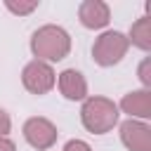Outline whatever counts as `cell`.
Returning <instances> with one entry per match:
<instances>
[{"instance_id": "1", "label": "cell", "mask_w": 151, "mask_h": 151, "mask_svg": "<svg viewBox=\"0 0 151 151\" xmlns=\"http://www.w3.org/2000/svg\"><path fill=\"white\" fill-rule=\"evenodd\" d=\"M31 50L38 61H61L71 52V38L61 26H40L31 38Z\"/></svg>"}, {"instance_id": "2", "label": "cell", "mask_w": 151, "mask_h": 151, "mask_svg": "<svg viewBox=\"0 0 151 151\" xmlns=\"http://www.w3.org/2000/svg\"><path fill=\"white\" fill-rule=\"evenodd\" d=\"M80 120L87 132L104 134L118 123V106L106 97H90L80 109Z\"/></svg>"}, {"instance_id": "3", "label": "cell", "mask_w": 151, "mask_h": 151, "mask_svg": "<svg viewBox=\"0 0 151 151\" xmlns=\"http://www.w3.org/2000/svg\"><path fill=\"white\" fill-rule=\"evenodd\" d=\"M127 47H130V42L120 31H106L94 40L92 57H94V61L99 66H113L125 57Z\"/></svg>"}, {"instance_id": "4", "label": "cell", "mask_w": 151, "mask_h": 151, "mask_svg": "<svg viewBox=\"0 0 151 151\" xmlns=\"http://www.w3.org/2000/svg\"><path fill=\"white\" fill-rule=\"evenodd\" d=\"M21 83H24V87H26L28 92H33V94H45V92H50V90L54 87L57 78H54V71H52L50 64L33 59V61H28V64L24 66V71H21Z\"/></svg>"}, {"instance_id": "5", "label": "cell", "mask_w": 151, "mask_h": 151, "mask_svg": "<svg viewBox=\"0 0 151 151\" xmlns=\"http://www.w3.org/2000/svg\"><path fill=\"white\" fill-rule=\"evenodd\" d=\"M57 127L47 120V118H40V116H35V118H28L26 123H24V137H26V142L33 146V149H38V151H47L54 142H57Z\"/></svg>"}, {"instance_id": "6", "label": "cell", "mask_w": 151, "mask_h": 151, "mask_svg": "<svg viewBox=\"0 0 151 151\" xmlns=\"http://www.w3.org/2000/svg\"><path fill=\"white\" fill-rule=\"evenodd\" d=\"M120 139L130 151H151V127L139 120H125L120 125Z\"/></svg>"}, {"instance_id": "7", "label": "cell", "mask_w": 151, "mask_h": 151, "mask_svg": "<svg viewBox=\"0 0 151 151\" xmlns=\"http://www.w3.org/2000/svg\"><path fill=\"white\" fill-rule=\"evenodd\" d=\"M78 19L85 28H104L111 21L109 5L101 0H85L78 7Z\"/></svg>"}, {"instance_id": "8", "label": "cell", "mask_w": 151, "mask_h": 151, "mask_svg": "<svg viewBox=\"0 0 151 151\" xmlns=\"http://www.w3.org/2000/svg\"><path fill=\"white\" fill-rule=\"evenodd\" d=\"M120 109L130 113V118H151V92L134 90L120 99Z\"/></svg>"}, {"instance_id": "9", "label": "cell", "mask_w": 151, "mask_h": 151, "mask_svg": "<svg viewBox=\"0 0 151 151\" xmlns=\"http://www.w3.org/2000/svg\"><path fill=\"white\" fill-rule=\"evenodd\" d=\"M59 90H61V94H64L66 99L80 101V99H85V94H87V83H85V78H83L80 71L66 68V71L59 76Z\"/></svg>"}, {"instance_id": "10", "label": "cell", "mask_w": 151, "mask_h": 151, "mask_svg": "<svg viewBox=\"0 0 151 151\" xmlns=\"http://www.w3.org/2000/svg\"><path fill=\"white\" fill-rule=\"evenodd\" d=\"M127 42H132L134 47H139L144 52L151 50V17H142V19H137L132 24Z\"/></svg>"}, {"instance_id": "11", "label": "cell", "mask_w": 151, "mask_h": 151, "mask_svg": "<svg viewBox=\"0 0 151 151\" xmlns=\"http://www.w3.org/2000/svg\"><path fill=\"white\" fill-rule=\"evenodd\" d=\"M5 7L9 9V12H14V14H31L35 7H38V0H28V2H14V0H5Z\"/></svg>"}, {"instance_id": "12", "label": "cell", "mask_w": 151, "mask_h": 151, "mask_svg": "<svg viewBox=\"0 0 151 151\" xmlns=\"http://www.w3.org/2000/svg\"><path fill=\"white\" fill-rule=\"evenodd\" d=\"M149 66H151V61H149V59H144V61H142V66H139V78H142L144 87H151V73H149Z\"/></svg>"}, {"instance_id": "13", "label": "cell", "mask_w": 151, "mask_h": 151, "mask_svg": "<svg viewBox=\"0 0 151 151\" xmlns=\"http://www.w3.org/2000/svg\"><path fill=\"white\" fill-rule=\"evenodd\" d=\"M64 151H92V149H90V144H85L83 139H71V142L64 146Z\"/></svg>"}, {"instance_id": "14", "label": "cell", "mask_w": 151, "mask_h": 151, "mask_svg": "<svg viewBox=\"0 0 151 151\" xmlns=\"http://www.w3.org/2000/svg\"><path fill=\"white\" fill-rule=\"evenodd\" d=\"M9 127H12V123H9V116L0 109V137H5L7 132H9Z\"/></svg>"}, {"instance_id": "15", "label": "cell", "mask_w": 151, "mask_h": 151, "mask_svg": "<svg viewBox=\"0 0 151 151\" xmlns=\"http://www.w3.org/2000/svg\"><path fill=\"white\" fill-rule=\"evenodd\" d=\"M0 151H17L14 142H9L7 137H0Z\"/></svg>"}]
</instances>
